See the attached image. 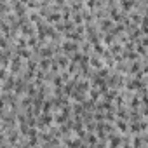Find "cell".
Wrapping results in <instances>:
<instances>
[{
    "mask_svg": "<svg viewBox=\"0 0 148 148\" xmlns=\"http://www.w3.org/2000/svg\"><path fill=\"white\" fill-rule=\"evenodd\" d=\"M108 139H110V148H119L122 145V136L119 134H108Z\"/></svg>",
    "mask_w": 148,
    "mask_h": 148,
    "instance_id": "6da1fadb",
    "label": "cell"
},
{
    "mask_svg": "<svg viewBox=\"0 0 148 148\" xmlns=\"http://www.w3.org/2000/svg\"><path fill=\"white\" fill-rule=\"evenodd\" d=\"M16 54H17L21 59H28V61H30V58H31V51H30V49H16Z\"/></svg>",
    "mask_w": 148,
    "mask_h": 148,
    "instance_id": "7a4b0ae2",
    "label": "cell"
},
{
    "mask_svg": "<svg viewBox=\"0 0 148 148\" xmlns=\"http://www.w3.org/2000/svg\"><path fill=\"white\" fill-rule=\"evenodd\" d=\"M115 124H117V129L120 131V133H125V131H129V125H127V120H115Z\"/></svg>",
    "mask_w": 148,
    "mask_h": 148,
    "instance_id": "3957f363",
    "label": "cell"
},
{
    "mask_svg": "<svg viewBox=\"0 0 148 148\" xmlns=\"http://www.w3.org/2000/svg\"><path fill=\"white\" fill-rule=\"evenodd\" d=\"M133 146H134V148H141V146H143V139H141V136H134Z\"/></svg>",
    "mask_w": 148,
    "mask_h": 148,
    "instance_id": "277c9868",
    "label": "cell"
}]
</instances>
